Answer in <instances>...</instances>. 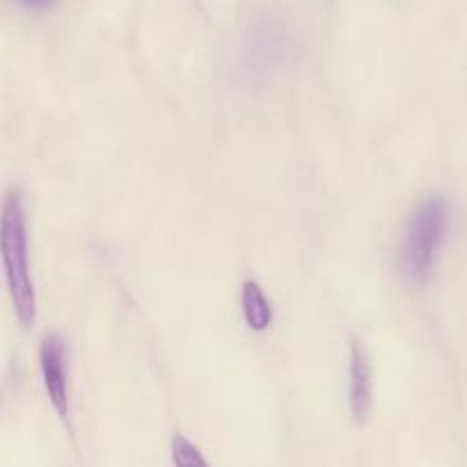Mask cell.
I'll use <instances>...</instances> for the list:
<instances>
[{"instance_id": "obj_7", "label": "cell", "mask_w": 467, "mask_h": 467, "mask_svg": "<svg viewBox=\"0 0 467 467\" xmlns=\"http://www.w3.org/2000/svg\"><path fill=\"white\" fill-rule=\"evenodd\" d=\"M21 3L28 7H44V5H48V3H53V0H21Z\"/></svg>"}, {"instance_id": "obj_3", "label": "cell", "mask_w": 467, "mask_h": 467, "mask_svg": "<svg viewBox=\"0 0 467 467\" xmlns=\"http://www.w3.org/2000/svg\"><path fill=\"white\" fill-rule=\"evenodd\" d=\"M44 385L53 408L62 420L69 415V389H67V346L57 335L44 337L39 348Z\"/></svg>"}, {"instance_id": "obj_5", "label": "cell", "mask_w": 467, "mask_h": 467, "mask_svg": "<svg viewBox=\"0 0 467 467\" xmlns=\"http://www.w3.org/2000/svg\"><path fill=\"white\" fill-rule=\"evenodd\" d=\"M241 309H244L245 323L253 330L264 332L273 323V307L257 282H244V286H241Z\"/></svg>"}, {"instance_id": "obj_2", "label": "cell", "mask_w": 467, "mask_h": 467, "mask_svg": "<svg viewBox=\"0 0 467 467\" xmlns=\"http://www.w3.org/2000/svg\"><path fill=\"white\" fill-rule=\"evenodd\" d=\"M447 223L449 204L440 195L426 197L412 211L401 250V268L408 280L417 282V285L429 280L435 254L447 234Z\"/></svg>"}, {"instance_id": "obj_6", "label": "cell", "mask_w": 467, "mask_h": 467, "mask_svg": "<svg viewBox=\"0 0 467 467\" xmlns=\"http://www.w3.org/2000/svg\"><path fill=\"white\" fill-rule=\"evenodd\" d=\"M172 461L174 467H209L200 449L183 435H174L172 440Z\"/></svg>"}, {"instance_id": "obj_1", "label": "cell", "mask_w": 467, "mask_h": 467, "mask_svg": "<svg viewBox=\"0 0 467 467\" xmlns=\"http://www.w3.org/2000/svg\"><path fill=\"white\" fill-rule=\"evenodd\" d=\"M0 257L5 266L7 286L21 326H33L37 317L33 277L28 264V232H26V211L19 192H7L0 209Z\"/></svg>"}, {"instance_id": "obj_4", "label": "cell", "mask_w": 467, "mask_h": 467, "mask_svg": "<svg viewBox=\"0 0 467 467\" xmlns=\"http://www.w3.org/2000/svg\"><path fill=\"white\" fill-rule=\"evenodd\" d=\"M374 374L367 350L358 341L350 344V415L358 424H367L374 406Z\"/></svg>"}]
</instances>
